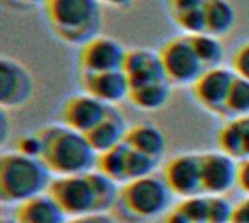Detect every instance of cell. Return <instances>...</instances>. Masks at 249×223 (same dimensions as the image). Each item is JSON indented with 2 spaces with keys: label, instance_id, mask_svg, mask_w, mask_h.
<instances>
[{
  "label": "cell",
  "instance_id": "cell-1",
  "mask_svg": "<svg viewBox=\"0 0 249 223\" xmlns=\"http://www.w3.org/2000/svg\"><path fill=\"white\" fill-rule=\"evenodd\" d=\"M36 131L42 140L41 159L54 178L82 175L96 169L98 153L85 134L58 121Z\"/></svg>",
  "mask_w": 249,
  "mask_h": 223
},
{
  "label": "cell",
  "instance_id": "cell-2",
  "mask_svg": "<svg viewBox=\"0 0 249 223\" xmlns=\"http://www.w3.org/2000/svg\"><path fill=\"white\" fill-rule=\"evenodd\" d=\"M54 175L42 159L18 150H4L0 156V200L4 206H19L50 191Z\"/></svg>",
  "mask_w": 249,
  "mask_h": 223
},
{
  "label": "cell",
  "instance_id": "cell-3",
  "mask_svg": "<svg viewBox=\"0 0 249 223\" xmlns=\"http://www.w3.org/2000/svg\"><path fill=\"white\" fill-rule=\"evenodd\" d=\"M44 15L54 37L67 45L82 47L102 34L104 12L99 0H48Z\"/></svg>",
  "mask_w": 249,
  "mask_h": 223
},
{
  "label": "cell",
  "instance_id": "cell-4",
  "mask_svg": "<svg viewBox=\"0 0 249 223\" xmlns=\"http://www.w3.org/2000/svg\"><path fill=\"white\" fill-rule=\"evenodd\" d=\"M175 196L165 183L162 174L130 181L120 187L118 204L121 213L137 223H146L163 218L171 212Z\"/></svg>",
  "mask_w": 249,
  "mask_h": 223
},
{
  "label": "cell",
  "instance_id": "cell-5",
  "mask_svg": "<svg viewBox=\"0 0 249 223\" xmlns=\"http://www.w3.org/2000/svg\"><path fill=\"white\" fill-rule=\"evenodd\" d=\"M48 193L69 219L102 213L92 171L82 175L54 178Z\"/></svg>",
  "mask_w": 249,
  "mask_h": 223
},
{
  "label": "cell",
  "instance_id": "cell-6",
  "mask_svg": "<svg viewBox=\"0 0 249 223\" xmlns=\"http://www.w3.org/2000/svg\"><path fill=\"white\" fill-rule=\"evenodd\" d=\"M159 54L166 79L172 86L191 88L206 72L188 35L179 34L169 38L160 47Z\"/></svg>",
  "mask_w": 249,
  "mask_h": 223
},
{
  "label": "cell",
  "instance_id": "cell-7",
  "mask_svg": "<svg viewBox=\"0 0 249 223\" xmlns=\"http://www.w3.org/2000/svg\"><path fill=\"white\" fill-rule=\"evenodd\" d=\"M162 177L175 199L185 200L201 196V153L182 152L169 158L163 165Z\"/></svg>",
  "mask_w": 249,
  "mask_h": 223
},
{
  "label": "cell",
  "instance_id": "cell-8",
  "mask_svg": "<svg viewBox=\"0 0 249 223\" xmlns=\"http://www.w3.org/2000/svg\"><path fill=\"white\" fill-rule=\"evenodd\" d=\"M236 74L231 67L220 66L206 70L190 88L194 101L206 112L225 118L226 102Z\"/></svg>",
  "mask_w": 249,
  "mask_h": 223
},
{
  "label": "cell",
  "instance_id": "cell-9",
  "mask_svg": "<svg viewBox=\"0 0 249 223\" xmlns=\"http://www.w3.org/2000/svg\"><path fill=\"white\" fill-rule=\"evenodd\" d=\"M35 93V80L29 69L13 57L0 58V105L1 110H19L29 104Z\"/></svg>",
  "mask_w": 249,
  "mask_h": 223
},
{
  "label": "cell",
  "instance_id": "cell-10",
  "mask_svg": "<svg viewBox=\"0 0 249 223\" xmlns=\"http://www.w3.org/2000/svg\"><path fill=\"white\" fill-rule=\"evenodd\" d=\"M125 54L127 48L118 39L101 34L79 47V73H104L123 70Z\"/></svg>",
  "mask_w": 249,
  "mask_h": 223
},
{
  "label": "cell",
  "instance_id": "cell-11",
  "mask_svg": "<svg viewBox=\"0 0 249 223\" xmlns=\"http://www.w3.org/2000/svg\"><path fill=\"white\" fill-rule=\"evenodd\" d=\"M108 110L109 105L80 91L61 102L58 108V123L86 136L104 120Z\"/></svg>",
  "mask_w": 249,
  "mask_h": 223
},
{
  "label": "cell",
  "instance_id": "cell-12",
  "mask_svg": "<svg viewBox=\"0 0 249 223\" xmlns=\"http://www.w3.org/2000/svg\"><path fill=\"white\" fill-rule=\"evenodd\" d=\"M239 162L220 150L201 153V178L203 194L226 196L238 186Z\"/></svg>",
  "mask_w": 249,
  "mask_h": 223
},
{
  "label": "cell",
  "instance_id": "cell-13",
  "mask_svg": "<svg viewBox=\"0 0 249 223\" xmlns=\"http://www.w3.org/2000/svg\"><path fill=\"white\" fill-rule=\"evenodd\" d=\"M80 91L93 96L109 107H117L123 101H128L130 82L123 70L104 73H79Z\"/></svg>",
  "mask_w": 249,
  "mask_h": 223
},
{
  "label": "cell",
  "instance_id": "cell-14",
  "mask_svg": "<svg viewBox=\"0 0 249 223\" xmlns=\"http://www.w3.org/2000/svg\"><path fill=\"white\" fill-rule=\"evenodd\" d=\"M123 72L125 73L131 88L152 82L168 80L159 51L143 47L127 50Z\"/></svg>",
  "mask_w": 249,
  "mask_h": 223
},
{
  "label": "cell",
  "instance_id": "cell-15",
  "mask_svg": "<svg viewBox=\"0 0 249 223\" xmlns=\"http://www.w3.org/2000/svg\"><path fill=\"white\" fill-rule=\"evenodd\" d=\"M128 127L130 124L123 111L118 107H109L104 120L90 130L86 137L95 152L101 155L123 145L125 142Z\"/></svg>",
  "mask_w": 249,
  "mask_h": 223
},
{
  "label": "cell",
  "instance_id": "cell-16",
  "mask_svg": "<svg viewBox=\"0 0 249 223\" xmlns=\"http://www.w3.org/2000/svg\"><path fill=\"white\" fill-rule=\"evenodd\" d=\"M124 143L131 149L159 162H162L168 148L163 131L150 121H139L130 124Z\"/></svg>",
  "mask_w": 249,
  "mask_h": 223
},
{
  "label": "cell",
  "instance_id": "cell-17",
  "mask_svg": "<svg viewBox=\"0 0 249 223\" xmlns=\"http://www.w3.org/2000/svg\"><path fill=\"white\" fill-rule=\"evenodd\" d=\"M217 150L236 162L249 159V117L228 118L216 134Z\"/></svg>",
  "mask_w": 249,
  "mask_h": 223
},
{
  "label": "cell",
  "instance_id": "cell-18",
  "mask_svg": "<svg viewBox=\"0 0 249 223\" xmlns=\"http://www.w3.org/2000/svg\"><path fill=\"white\" fill-rule=\"evenodd\" d=\"M18 223H67L69 218L50 193L36 196L15 207Z\"/></svg>",
  "mask_w": 249,
  "mask_h": 223
},
{
  "label": "cell",
  "instance_id": "cell-19",
  "mask_svg": "<svg viewBox=\"0 0 249 223\" xmlns=\"http://www.w3.org/2000/svg\"><path fill=\"white\" fill-rule=\"evenodd\" d=\"M207 0H166V10L172 23L184 35L204 34Z\"/></svg>",
  "mask_w": 249,
  "mask_h": 223
},
{
  "label": "cell",
  "instance_id": "cell-20",
  "mask_svg": "<svg viewBox=\"0 0 249 223\" xmlns=\"http://www.w3.org/2000/svg\"><path fill=\"white\" fill-rule=\"evenodd\" d=\"M172 85L168 80H159L146 83L142 86H134L130 89L128 102L144 112H153L165 108L172 95Z\"/></svg>",
  "mask_w": 249,
  "mask_h": 223
},
{
  "label": "cell",
  "instance_id": "cell-21",
  "mask_svg": "<svg viewBox=\"0 0 249 223\" xmlns=\"http://www.w3.org/2000/svg\"><path fill=\"white\" fill-rule=\"evenodd\" d=\"M204 19V32L222 39L235 28L236 12L229 0H207Z\"/></svg>",
  "mask_w": 249,
  "mask_h": 223
},
{
  "label": "cell",
  "instance_id": "cell-22",
  "mask_svg": "<svg viewBox=\"0 0 249 223\" xmlns=\"http://www.w3.org/2000/svg\"><path fill=\"white\" fill-rule=\"evenodd\" d=\"M191 39V44L194 47V51L203 64L204 70H210L214 67L223 66L226 50L222 44L220 38H216L209 34H197V35H188Z\"/></svg>",
  "mask_w": 249,
  "mask_h": 223
},
{
  "label": "cell",
  "instance_id": "cell-23",
  "mask_svg": "<svg viewBox=\"0 0 249 223\" xmlns=\"http://www.w3.org/2000/svg\"><path fill=\"white\" fill-rule=\"evenodd\" d=\"M125 159H127V145L123 143L108 152L98 155L96 169L115 181L118 186L125 184Z\"/></svg>",
  "mask_w": 249,
  "mask_h": 223
},
{
  "label": "cell",
  "instance_id": "cell-24",
  "mask_svg": "<svg viewBox=\"0 0 249 223\" xmlns=\"http://www.w3.org/2000/svg\"><path fill=\"white\" fill-rule=\"evenodd\" d=\"M247 117H249V80L236 76L226 102L225 118Z\"/></svg>",
  "mask_w": 249,
  "mask_h": 223
},
{
  "label": "cell",
  "instance_id": "cell-25",
  "mask_svg": "<svg viewBox=\"0 0 249 223\" xmlns=\"http://www.w3.org/2000/svg\"><path fill=\"white\" fill-rule=\"evenodd\" d=\"M160 162L155 161L127 145V159H125V184L134 180H140L158 172Z\"/></svg>",
  "mask_w": 249,
  "mask_h": 223
},
{
  "label": "cell",
  "instance_id": "cell-26",
  "mask_svg": "<svg viewBox=\"0 0 249 223\" xmlns=\"http://www.w3.org/2000/svg\"><path fill=\"white\" fill-rule=\"evenodd\" d=\"M193 223L207 222V212H209V197L206 194L196 196L191 199L181 200L177 206Z\"/></svg>",
  "mask_w": 249,
  "mask_h": 223
},
{
  "label": "cell",
  "instance_id": "cell-27",
  "mask_svg": "<svg viewBox=\"0 0 249 223\" xmlns=\"http://www.w3.org/2000/svg\"><path fill=\"white\" fill-rule=\"evenodd\" d=\"M209 212L206 223H231L233 216V207L225 196H207Z\"/></svg>",
  "mask_w": 249,
  "mask_h": 223
},
{
  "label": "cell",
  "instance_id": "cell-28",
  "mask_svg": "<svg viewBox=\"0 0 249 223\" xmlns=\"http://www.w3.org/2000/svg\"><path fill=\"white\" fill-rule=\"evenodd\" d=\"M15 150H18L19 153H22L25 156L41 159V156H42V140H41L38 131L19 136L16 139V143H15Z\"/></svg>",
  "mask_w": 249,
  "mask_h": 223
},
{
  "label": "cell",
  "instance_id": "cell-29",
  "mask_svg": "<svg viewBox=\"0 0 249 223\" xmlns=\"http://www.w3.org/2000/svg\"><path fill=\"white\" fill-rule=\"evenodd\" d=\"M231 69L242 79L249 80V39L244 41L231 58Z\"/></svg>",
  "mask_w": 249,
  "mask_h": 223
},
{
  "label": "cell",
  "instance_id": "cell-30",
  "mask_svg": "<svg viewBox=\"0 0 249 223\" xmlns=\"http://www.w3.org/2000/svg\"><path fill=\"white\" fill-rule=\"evenodd\" d=\"M247 197H249V159L239 162L238 167V186Z\"/></svg>",
  "mask_w": 249,
  "mask_h": 223
},
{
  "label": "cell",
  "instance_id": "cell-31",
  "mask_svg": "<svg viewBox=\"0 0 249 223\" xmlns=\"http://www.w3.org/2000/svg\"><path fill=\"white\" fill-rule=\"evenodd\" d=\"M231 223H249V197L245 196L244 200L235 204Z\"/></svg>",
  "mask_w": 249,
  "mask_h": 223
},
{
  "label": "cell",
  "instance_id": "cell-32",
  "mask_svg": "<svg viewBox=\"0 0 249 223\" xmlns=\"http://www.w3.org/2000/svg\"><path fill=\"white\" fill-rule=\"evenodd\" d=\"M67 223H115L108 213H96L89 216H82L76 219H69Z\"/></svg>",
  "mask_w": 249,
  "mask_h": 223
},
{
  "label": "cell",
  "instance_id": "cell-33",
  "mask_svg": "<svg viewBox=\"0 0 249 223\" xmlns=\"http://www.w3.org/2000/svg\"><path fill=\"white\" fill-rule=\"evenodd\" d=\"M162 223H193L178 207H174L171 212H168L163 216V222Z\"/></svg>",
  "mask_w": 249,
  "mask_h": 223
},
{
  "label": "cell",
  "instance_id": "cell-34",
  "mask_svg": "<svg viewBox=\"0 0 249 223\" xmlns=\"http://www.w3.org/2000/svg\"><path fill=\"white\" fill-rule=\"evenodd\" d=\"M9 130V118H7V111L6 110H1V118H0V139H1V143L4 145L6 140H7V133Z\"/></svg>",
  "mask_w": 249,
  "mask_h": 223
},
{
  "label": "cell",
  "instance_id": "cell-35",
  "mask_svg": "<svg viewBox=\"0 0 249 223\" xmlns=\"http://www.w3.org/2000/svg\"><path fill=\"white\" fill-rule=\"evenodd\" d=\"M15 3L20 4V6H26V7H32V6H42L48 1V0H13Z\"/></svg>",
  "mask_w": 249,
  "mask_h": 223
},
{
  "label": "cell",
  "instance_id": "cell-36",
  "mask_svg": "<svg viewBox=\"0 0 249 223\" xmlns=\"http://www.w3.org/2000/svg\"><path fill=\"white\" fill-rule=\"evenodd\" d=\"M99 1H101L102 4H105V1H107V0H99Z\"/></svg>",
  "mask_w": 249,
  "mask_h": 223
},
{
  "label": "cell",
  "instance_id": "cell-37",
  "mask_svg": "<svg viewBox=\"0 0 249 223\" xmlns=\"http://www.w3.org/2000/svg\"><path fill=\"white\" fill-rule=\"evenodd\" d=\"M13 223H18V222H16V221H15V222H13Z\"/></svg>",
  "mask_w": 249,
  "mask_h": 223
}]
</instances>
